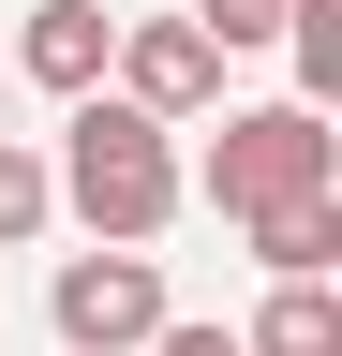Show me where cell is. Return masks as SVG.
<instances>
[{
  "label": "cell",
  "instance_id": "cell-1",
  "mask_svg": "<svg viewBox=\"0 0 342 356\" xmlns=\"http://www.w3.org/2000/svg\"><path fill=\"white\" fill-rule=\"evenodd\" d=\"M45 178H60V208L90 222V252H149L164 222L194 208V193H179V134L134 119L119 89H90V104L60 119V163H45Z\"/></svg>",
  "mask_w": 342,
  "mask_h": 356
},
{
  "label": "cell",
  "instance_id": "cell-2",
  "mask_svg": "<svg viewBox=\"0 0 342 356\" xmlns=\"http://www.w3.org/2000/svg\"><path fill=\"white\" fill-rule=\"evenodd\" d=\"M179 193H208L224 222H268V208L342 193V149H327L313 104H238L224 134H208V163H179Z\"/></svg>",
  "mask_w": 342,
  "mask_h": 356
},
{
  "label": "cell",
  "instance_id": "cell-3",
  "mask_svg": "<svg viewBox=\"0 0 342 356\" xmlns=\"http://www.w3.org/2000/svg\"><path fill=\"white\" fill-rule=\"evenodd\" d=\"M45 327L75 356H149L179 312H164V252H60V282H45Z\"/></svg>",
  "mask_w": 342,
  "mask_h": 356
},
{
  "label": "cell",
  "instance_id": "cell-4",
  "mask_svg": "<svg viewBox=\"0 0 342 356\" xmlns=\"http://www.w3.org/2000/svg\"><path fill=\"white\" fill-rule=\"evenodd\" d=\"M104 89H119L134 119H164V134H179V119H208V104H224V60L194 44V15H149V30H119Z\"/></svg>",
  "mask_w": 342,
  "mask_h": 356
},
{
  "label": "cell",
  "instance_id": "cell-5",
  "mask_svg": "<svg viewBox=\"0 0 342 356\" xmlns=\"http://www.w3.org/2000/svg\"><path fill=\"white\" fill-rule=\"evenodd\" d=\"M15 60L60 89V104H90L104 89V60H119V15L104 0H30V30H15Z\"/></svg>",
  "mask_w": 342,
  "mask_h": 356
},
{
  "label": "cell",
  "instance_id": "cell-6",
  "mask_svg": "<svg viewBox=\"0 0 342 356\" xmlns=\"http://www.w3.org/2000/svg\"><path fill=\"white\" fill-rule=\"evenodd\" d=\"M238 238H253V267H268V282H327V267H342V193L268 208V222H238Z\"/></svg>",
  "mask_w": 342,
  "mask_h": 356
},
{
  "label": "cell",
  "instance_id": "cell-7",
  "mask_svg": "<svg viewBox=\"0 0 342 356\" xmlns=\"http://www.w3.org/2000/svg\"><path fill=\"white\" fill-rule=\"evenodd\" d=\"M238 356H342V297L327 282H268V312L238 327Z\"/></svg>",
  "mask_w": 342,
  "mask_h": 356
},
{
  "label": "cell",
  "instance_id": "cell-8",
  "mask_svg": "<svg viewBox=\"0 0 342 356\" xmlns=\"http://www.w3.org/2000/svg\"><path fill=\"white\" fill-rule=\"evenodd\" d=\"M60 222V178H45V149H15V134H0V252H30Z\"/></svg>",
  "mask_w": 342,
  "mask_h": 356
},
{
  "label": "cell",
  "instance_id": "cell-9",
  "mask_svg": "<svg viewBox=\"0 0 342 356\" xmlns=\"http://www.w3.org/2000/svg\"><path fill=\"white\" fill-rule=\"evenodd\" d=\"M194 44L238 60V44H283V0H194Z\"/></svg>",
  "mask_w": 342,
  "mask_h": 356
},
{
  "label": "cell",
  "instance_id": "cell-10",
  "mask_svg": "<svg viewBox=\"0 0 342 356\" xmlns=\"http://www.w3.org/2000/svg\"><path fill=\"white\" fill-rule=\"evenodd\" d=\"M149 356H238V327H164Z\"/></svg>",
  "mask_w": 342,
  "mask_h": 356
}]
</instances>
